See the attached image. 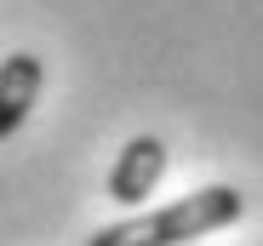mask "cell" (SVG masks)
Wrapping results in <instances>:
<instances>
[{
  "label": "cell",
  "instance_id": "3",
  "mask_svg": "<svg viewBox=\"0 0 263 246\" xmlns=\"http://www.w3.org/2000/svg\"><path fill=\"white\" fill-rule=\"evenodd\" d=\"M40 80H46V69L34 52H12L0 63V138H12L29 120V109L40 103Z\"/></svg>",
  "mask_w": 263,
  "mask_h": 246
},
{
  "label": "cell",
  "instance_id": "2",
  "mask_svg": "<svg viewBox=\"0 0 263 246\" xmlns=\"http://www.w3.org/2000/svg\"><path fill=\"white\" fill-rule=\"evenodd\" d=\"M166 166H172V149L160 138H132L115 155V166H109V200L115 206H143V200L160 189Z\"/></svg>",
  "mask_w": 263,
  "mask_h": 246
},
{
  "label": "cell",
  "instance_id": "1",
  "mask_svg": "<svg viewBox=\"0 0 263 246\" xmlns=\"http://www.w3.org/2000/svg\"><path fill=\"white\" fill-rule=\"evenodd\" d=\"M246 212V195L229 183H206L195 195H178L172 206L138 212V218H120L109 229H98L86 246H183V240H206L212 229H229Z\"/></svg>",
  "mask_w": 263,
  "mask_h": 246
}]
</instances>
